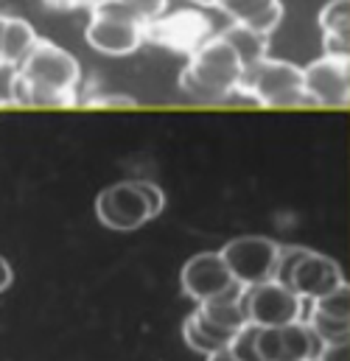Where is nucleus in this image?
<instances>
[{
	"instance_id": "nucleus-1",
	"label": "nucleus",
	"mask_w": 350,
	"mask_h": 361,
	"mask_svg": "<svg viewBox=\"0 0 350 361\" xmlns=\"http://www.w3.org/2000/svg\"><path fill=\"white\" fill-rule=\"evenodd\" d=\"M79 87L82 68L76 56L40 37L28 59L20 65L14 106H79Z\"/></svg>"
},
{
	"instance_id": "nucleus-2",
	"label": "nucleus",
	"mask_w": 350,
	"mask_h": 361,
	"mask_svg": "<svg viewBox=\"0 0 350 361\" xmlns=\"http://www.w3.org/2000/svg\"><path fill=\"white\" fill-rule=\"evenodd\" d=\"M244 73L247 68L236 48L216 34L191 54L176 85L185 98L196 104H227L233 92L244 87Z\"/></svg>"
},
{
	"instance_id": "nucleus-3",
	"label": "nucleus",
	"mask_w": 350,
	"mask_h": 361,
	"mask_svg": "<svg viewBox=\"0 0 350 361\" xmlns=\"http://www.w3.org/2000/svg\"><path fill=\"white\" fill-rule=\"evenodd\" d=\"M85 39L104 56H129L146 42V23L121 0H104L90 14Z\"/></svg>"
},
{
	"instance_id": "nucleus-4",
	"label": "nucleus",
	"mask_w": 350,
	"mask_h": 361,
	"mask_svg": "<svg viewBox=\"0 0 350 361\" xmlns=\"http://www.w3.org/2000/svg\"><path fill=\"white\" fill-rule=\"evenodd\" d=\"M244 90L253 95L258 106L272 109H291V106H311L306 95L303 68L283 62V59H263L258 65L247 68Z\"/></svg>"
},
{
	"instance_id": "nucleus-5",
	"label": "nucleus",
	"mask_w": 350,
	"mask_h": 361,
	"mask_svg": "<svg viewBox=\"0 0 350 361\" xmlns=\"http://www.w3.org/2000/svg\"><path fill=\"white\" fill-rule=\"evenodd\" d=\"M95 216L104 227L118 230V233H132V230L143 227L146 221L157 219L143 188H140V180L115 182V185L104 188L95 196Z\"/></svg>"
},
{
	"instance_id": "nucleus-6",
	"label": "nucleus",
	"mask_w": 350,
	"mask_h": 361,
	"mask_svg": "<svg viewBox=\"0 0 350 361\" xmlns=\"http://www.w3.org/2000/svg\"><path fill=\"white\" fill-rule=\"evenodd\" d=\"M219 31L213 28L210 17L199 8H176V11H166L163 17L152 20L146 25V39L160 45V48H169L176 54H193L199 51L210 37H216Z\"/></svg>"
},
{
	"instance_id": "nucleus-7",
	"label": "nucleus",
	"mask_w": 350,
	"mask_h": 361,
	"mask_svg": "<svg viewBox=\"0 0 350 361\" xmlns=\"http://www.w3.org/2000/svg\"><path fill=\"white\" fill-rule=\"evenodd\" d=\"M219 252H222L227 269L233 271V277H236L241 286H247V288L274 280L280 247H277L272 238H263V235H241V238L227 241Z\"/></svg>"
},
{
	"instance_id": "nucleus-8",
	"label": "nucleus",
	"mask_w": 350,
	"mask_h": 361,
	"mask_svg": "<svg viewBox=\"0 0 350 361\" xmlns=\"http://www.w3.org/2000/svg\"><path fill=\"white\" fill-rule=\"evenodd\" d=\"M303 302L306 300L291 286H283L277 280L247 288V314L258 328H283L303 322Z\"/></svg>"
},
{
	"instance_id": "nucleus-9",
	"label": "nucleus",
	"mask_w": 350,
	"mask_h": 361,
	"mask_svg": "<svg viewBox=\"0 0 350 361\" xmlns=\"http://www.w3.org/2000/svg\"><path fill=\"white\" fill-rule=\"evenodd\" d=\"M306 95L311 106L345 109L350 106V62L337 56H320L303 68Z\"/></svg>"
},
{
	"instance_id": "nucleus-10",
	"label": "nucleus",
	"mask_w": 350,
	"mask_h": 361,
	"mask_svg": "<svg viewBox=\"0 0 350 361\" xmlns=\"http://www.w3.org/2000/svg\"><path fill=\"white\" fill-rule=\"evenodd\" d=\"M322 339L308 328V322H294L283 328L258 331V356L261 361H317Z\"/></svg>"
},
{
	"instance_id": "nucleus-11",
	"label": "nucleus",
	"mask_w": 350,
	"mask_h": 361,
	"mask_svg": "<svg viewBox=\"0 0 350 361\" xmlns=\"http://www.w3.org/2000/svg\"><path fill=\"white\" fill-rule=\"evenodd\" d=\"M233 283H236V277H233V271L227 269L222 252H199L191 261H185V267L179 271L182 294L191 297L196 305L216 300Z\"/></svg>"
},
{
	"instance_id": "nucleus-12",
	"label": "nucleus",
	"mask_w": 350,
	"mask_h": 361,
	"mask_svg": "<svg viewBox=\"0 0 350 361\" xmlns=\"http://www.w3.org/2000/svg\"><path fill=\"white\" fill-rule=\"evenodd\" d=\"M342 283H345L342 267L334 258H328L322 252H311V250L297 261V267L289 277V286L303 300H311V302L325 297V294H331V291H337Z\"/></svg>"
},
{
	"instance_id": "nucleus-13",
	"label": "nucleus",
	"mask_w": 350,
	"mask_h": 361,
	"mask_svg": "<svg viewBox=\"0 0 350 361\" xmlns=\"http://www.w3.org/2000/svg\"><path fill=\"white\" fill-rule=\"evenodd\" d=\"M216 8L224 11L236 25H244L263 37H272L283 20L280 0H216Z\"/></svg>"
},
{
	"instance_id": "nucleus-14",
	"label": "nucleus",
	"mask_w": 350,
	"mask_h": 361,
	"mask_svg": "<svg viewBox=\"0 0 350 361\" xmlns=\"http://www.w3.org/2000/svg\"><path fill=\"white\" fill-rule=\"evenodd\" d=\"M40 42L34 25L23 17H8V25H6V37H3V51H0V59L6 62H14V65H23L28 59V54L34 51V45Z\"/></svg>"
},
{
	"instance_id": "nucleus-15",
	"label": "nucleus",
	"mask_w": 350,
	"mask_h": 361,
	"mask_svg": "<svg viewBox=\"0 0 350 361\" xmlns=\"http://www.w3.org/2000/svg\"><path fill=\"white\" fill-rule=\"evenodd\" d=\"M233 48H236V54L241 56V62H244V68H253V65H258L266 59V48H269V37H263V34H255V31H250V28H244V25H230V28H224V31H219Z\"/></svg>"
},
{
	"instance_id": "nucleus-16",
	"label": "nucleus",
	"mask_w": 350,
	"mask_h": 361,
	"mask_svg": "<svg viewBox=\"0 0 350 361\" xmlns=\"http://www.w3.org/2000/svg\"><path fill=\"white\" fill-rule=\"evenodd\" d=\"M317 23L322 34H350V0H328Z\"/></svg>"
},
{
	"instance_id": "nucleus-17",
	"label": "nucleus",
	"mask_w": 350,
	"mask_h": 361,
	"mask_svg": "<svg viewBox=\"0 0 350 361\" xmlns=\"http://www.w3.org/2000/svg\"><path fill=\"white\" fill-rule=\"evenodd\" d=\"M308 311H317V314H325V317L350 322V283H342L337 291H331V294L314 300Z\"/></svg>"
},
{
	"instance_id": "nucleus-18",
	"label": "nucleus",
	"mask_w": 350,
	"mask_h": 361,
	"mask_svg": "<svg viewBox=\"0 0 350 361\" xmlns=\"http://www.w3.org/2000/svg\"><path fill=\"white\" fill-rule=\"evenodd\" d=\"M303 322H308V328H311L322 342H339V339L350 336V322L325 317V314H317V311H308Z\"/></svg>"
},
{
	"instance_id": "nucleus-19",
	"label": "nucleus",
	"mask_w": 350,
	"mask_h": 361,
	"mask_svg": "<svg viewBox=\"0 0 350 361\" xmlns=\"http://www.w3.org/2000/svg\"><path fill=\"white\" fill-rule=\"evenodd\" d=\"M182 339H185V345H188L191 350H196V353H202V356H213V353L224 350L216 339H210V336L202 331V325L196 322L193 314H188L185 322H182Z\"/></svg>"
},
{
	"instance_id": "nucleus-20",
	"label": "nucleus",
	"mask_w": 350,
	"mask_h": 361,
	"mask_svg": "<svg viewBox=\"0 0 350 361\" xmlns=\"http://www.w3.org/2000/svg\"><path fill=\"white\" fill-rule=\"evenodd\" d=\"M258 325H247L233 342H230V350L239 356L241 361H261V356H258Z\"/></svg>"
},
{
	"instance_id": "nucleus-21",
	"label": "nucleus",
	"mask_w": 350,
	"mask_h": 361,
	"mask_svg": "<svg viewBox=\"0 0 350 361\" xmlns=\"http://www.w3.org/2000/svg\"><path fill=\"white\" fill-rule=\"evenodd\" d=\"M17 79H20V65L0 59V109L3 106H14Z\"/></svg>"
},
{
	"instance_id": "nucleus-22",
	"label": "nucleus",
	"mask_w": 350,
	"mask_h": 361,
	"mask_svg": "<svg viewBox=\"0 0 350 361\" xmlns=\"http://www.w3.org/2000/svg\"><path fill=\"white\" fill-rule=\"evenodd\" d=\"M306 252H308V250H303V247H280V255H277V269H274V280H277V283H283V286H289L291 271H294L297 261H300Z\"/></svg>"
},
{
	"instance_id": "nucleus-23",
	"label": "nucleus",
	"mask_w": 350,
	"mask_h": 361,
	"mask_svg": "<svg viewBox=\"0 0 350 361\" xmlns=\"http://www.w3.org/2000/svg\"><path fill=\"white\" fill-rule=\"evenodd\" d=\"M121 3L129 6L146 25H149L152 20H157V17H163L166 8H169V0H121Z\"/></svg>"
},
{
	"instance_id": "nucleus-24",
	"label": "nucleus",
	"mask_w": 350,
	"mask_h": 361,
	"mask_svg": "<svg viewBox=\"0 0 350 361\" xmlns=\"http://www.w3.org/2000/svg\"><path fill=\"white\" fill-rule=\"evenodd\" d=\"M317 361H350V336L339 342H325Z\"/></svg>"
},
{
	"instance_id": "nucleus-25",
	"label": "nucleus",
	"mask_w": 350,
	"mask_h": 361,
	"mask_svg": "<svg viewBox=\"0 0 350 361\" xmlns=\"http://www.w3.org/2000/svg\"><path fill=\"white\" fill-rule=\"evenodd\" d=\"M88 106H138V101H135L132 95H123V92H109V95L95 92V95L90 98Z\"/></svg>"
},
{
	"instance_id": "nucleus-26",
	"label": "nucleus",
	"mask_w": 350,
	"mask_h": 361,
	"mask_svg": "<svg viewBox=\"0 0 350 361\" xmlns=\"http://www.w3.org/2000/svg\"><path fill=\"white\" fill-rule=\"evenodd\" d=\"M140 188H143V193H146V199H149V204H152L155 216H160V213H163V204H166L163 190H160L155 182H149V180H140Z\"/></svg>"
},
{
	"instance_id": "nucleus-27",
	"label": "nucleus",
	"mask_w": 350,
	"mask_h": 361,
	"mask_svg": "<svg viewBox=\"0 0 350 361\" xmlns=\"http://www.w3.org/2000/svg\"><path fill=\"white\" fill-rule=\"evenodd\" d=\"M48 8H59V11H71V8H82V6H88V8H95V6H101L104 0H42Z\"/></svg>"
},
{
	"instance_id": "nucleus-28",
	"label": "nucleus",
	"mask_w": 350,
	"mask_h": 361,
	"mask_svg": "<svg viewBox=\"0 0 350 361\" xmlns=\"http://www.w3.org/2000/svg\"><path fill=\"white\" fill-rule=\"evenodd\" d=\"M11 277H14V271L8 267V261L0 258V291H6V288L11 286Z\"/></svg>"
},
{
	"instance_id": "nucleus-29",
	"label": "nucleus",
	"mask_w": 350,
	"mask_h": 361,
	"mask_svg": "<svg viewBox=\"0 0 350 361\" xmlns=\"http://www.w3.org/2000/svg\"><path fill=\"white\" fill-rule=\"evenodd\" d=\"M205 361H241L230 348H224V350H219V353H213V356H205Z\"/></svg>"
},
{
	"instance_id": "nucleus-30",
	"label": "nucleus",
	"mask_w": 350,
	"mask_h": 361,
	"mask_svg": "<svg viewBox=\"0 0 350 361\" xmlns=\"http://www.w3.org/2000/svg\"><path fill=\"white\" fill-rule=\"evenodd\" d=\"M6 25H8V17L0 14V51H3V37H6Z\"/></svg>"
},
{
	"instance_id": "nucleus-31",
	"label": "nucleus",
	"mask_w": 350,
	"mask_h": 361,
	"mask_svg": "<svg viewBox=\"0 0 350 361\" xmlns=\"http://www.w3.org/2000/svg\"><path fill=\"white\" fill-rule=\"evenodd\" d=\"M193 3H199V6H213V8H216V0H193Z\"/></svg>"
}]
</instances>
